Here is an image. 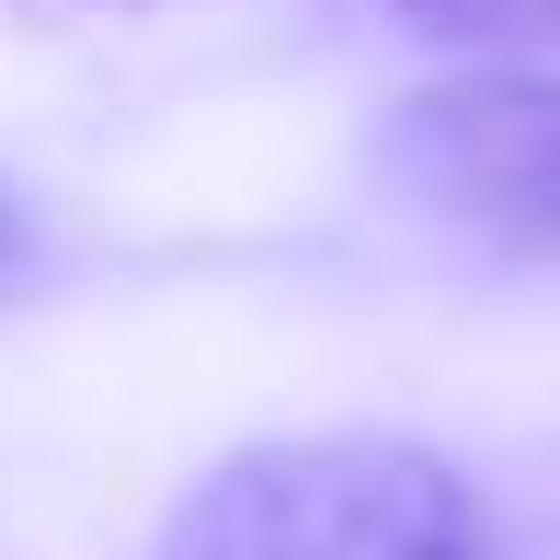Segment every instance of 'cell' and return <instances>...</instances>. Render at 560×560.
Masks as SVG:
<instances>
[{"mask_svg": "<svg viewBox=\"0 0 560 560\" xmlns=\"http://www.w3.org/2000/svg\"><path fill=\"white\" fill-rule=\"evenodd\" d=\"M149 560H492V515L412 435H275L218 457Z\"/></svg>", "mask_w": 560, "mask_h": 560, "instance_id": "1", "label": "cell"}, {"mask_svg": "<svg viewBox=\"0 0 560 560\" xmlns=\"http://www.w3.org/2000/svg\"><path fill=\"white\" fill-rule=\"evenodd\" d=\"M377 172L446 229L560 252V69H446L400 92Z\"/></svg>", "mask_w": 560, "mask_h": 560, "instance_id": "2", "label": "cell"}, {"mask_svg": "<svg viewBox=\"0 0 560 560\" xmlns=\"http://www.w3.org/2000/svg\"><path fill=\"white\" fill-rule=\"evenodd\" d=\"M400 12L446 46H549L560 35V0H400Z\"/></svg>", "mask_w": 560, "mask_h": 560, "instance_id": "3", "label": "cell"}, {"mask_svg": "<svg viewBox=\"0 0 560 560\" xmlns=\"http://www.w3.org/2000/svg\"><path fill=\"white\" fill-rule=\"evenodd\" d=\"M46 275V241H35V218H23V195L0 184V298H23Z\"/></svg>", "mask_w": 560, "mask_h": 560, "instance_id": "4", "label": "cell"}]
</instances>
